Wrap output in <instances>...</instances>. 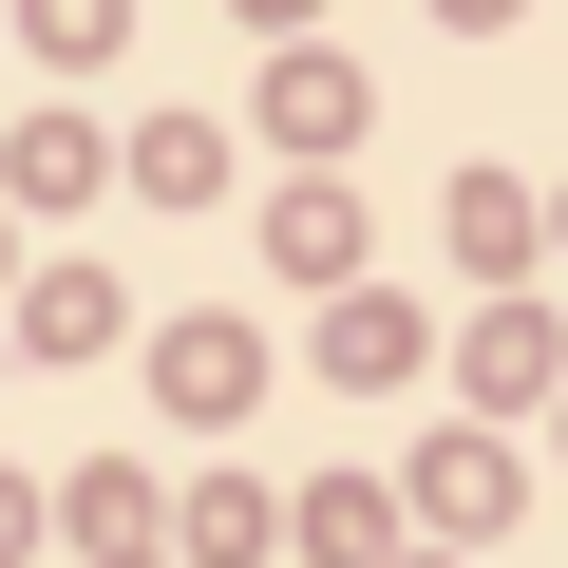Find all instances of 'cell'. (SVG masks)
<instances>
[{"label": "cell", "mask_w": 568, "mask_h": 568, "mask_svg": "<svg viewBox=\"0 0 568 568\" xmlns=\"http://www.w3.org/2000/svg\"><path fill=\"white\" fill-rule=\"evenodd\" d=\"M171 398H190V417H227V398H246V342H227V323H190V342H171Z\"/></svg>", "instance_id": "obj_2"}, {"label": "cell", "mask_w": 568, "mask_h": 568, "mask_svg": "<svg viewBox=\"0 0 568 568\" xmlns=\"http://www.w3.org/2000/svg\"><path fill=\"white\" fill-rule=\"evenodd\" d=\"M0 549H20V493H0Z\"/></svg>", "instance_id": "obj_4"}, {"label": "cell", "mask_w": 568, "mask_h": 568, "mask_svg": "<svg viewBox=\"0 0 568 568\" xmlns=\"http://www.w3.org/2000/svg\"><path fill=\"white\" fill-rule=\"evenodd\" d=\"M455 20H511V0H455Z\"/></svg>", "instance_id": "obj_3"}, {"label": "cell", "mask_w": 568, "mask_h": 568, "mask_svg": "<svg viewBox=\"0 0 568 568\" xmlns=\"http://www.w3.org/2000/svg\"><path fill=\"white\" fill-rule=\"evenodd\" d=\"M265 114H284V133H323V152H342V133H361V77H342V58H284V95H265Z\"/></svg>", "instance_id": "obj_1"}]
</instances>
